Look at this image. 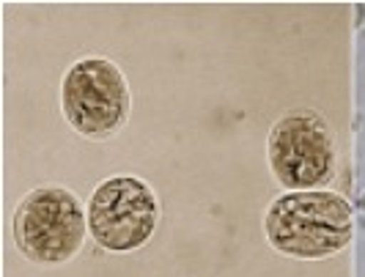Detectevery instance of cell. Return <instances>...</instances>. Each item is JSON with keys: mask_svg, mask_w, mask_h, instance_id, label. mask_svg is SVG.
<instances>
[{"mask_svg": "<svg viewBox=\"0 0 365 277\" xmlns=\"http://www.w3.org/2000/svg\"><path fill=\"white\" fill-rule=\"evenodd\" d=\"M267 236L294 258H324L351 239V209L324 189H305L277 198L267 211Z\"/></svg>", "mask_w": 365, "mask_h": 277, "instance_id": "6da1fadb", "label": "cell"}, {"mask_svg": "<svg viewBox=\"0 0 365 277\" xmlns=\"http://www.w3.org/2000/svg\"><path fill=\"white\" fill-rule=\"evenodd\" d=\"M86 236L83 209L69 189L41 187L31 192L14 214L17 247L34 261L61 263L72 258Z\"/></svg>", "mask_w": 365, "mask_h": 277, "instance_id": "7a4b0ae2", "label": "cell"}, {"mask_svg": "<svg viewBox=\"0 0 365 277\" xmlns=\"http://www.w3.org/2000/svg\"><path fill=\"white\" fill-rule=\"evenodd\" d=\"M269 165L289 189H316L332 179L335 148L327 121L311 110L286 113L269 132Z\"/></svg>", "mask_w": 365, "mask_h": 277, "instance_id": "3957f363", "label": "cell"}, {"mask_svg": "<svg viewBox=\"0 0 365 277\" xmlns=\"http://www.w3.org/2000/svg\"><path fill=\"white\" fill-rule=\"evenodd\" d=\"M66 121L86 137H110L129 115V91L118 66L105 58H86L74 63L63 80Z\"/></svg>", "mask_w": 365, "mask_h": 277, "instance_id": "277c9868", "label": "cell"}, {"mask_svg": "<svg viewBox=\"0 0 365 277\" xmlns=\"http://www.w3.org/2000/svg\"><path fill=\"white\" fill-rule=\"evenodd\" d=\"M160 206L143 182L118 176L96 187L88 204V228L102 247L127 253L146 244L157 228Z\"/></svg>", "mask_w": 365, "mask_h": 277, "instance_id": "5b68a950", "label": "cell"}]
</instances>
